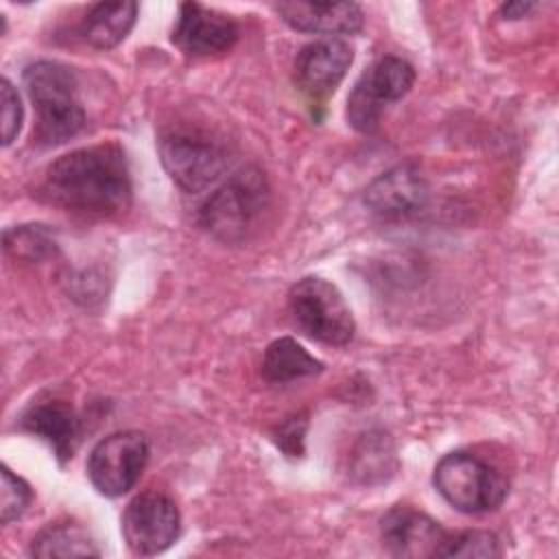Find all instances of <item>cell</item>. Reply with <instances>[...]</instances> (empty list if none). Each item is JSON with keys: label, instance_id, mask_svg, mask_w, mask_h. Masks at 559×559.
Returning a JSON list of instances; mask_svg holds the SVG:
<instances>
[{"label": "cell", "instance_id": "16", "mask_svg": "<svg viewBox=\"0 0 559 559\" xmlns=\"http://www.w3.org/2000/svg\"><path fill=\"white\" fill-rule=\"evenodd\" d=\"M135 17H138V2H131V0L98 2L87 9L85 17L81 20L79 33L90 46L98 50H109L129 35V31L135 24Z\"/></svg>", "mask_w": 559, "mask_h": 559}, {"label": "cell", "instance_id": "1", "mask_svg": "<svg viewBox=\"0 0 559 559\" xmlns=\"http://www.w3.org/2000/svg\"><path fill=\"white\" fill-rule=\"evenodd\" d=\"M44 192L55 205L85 216L124 212L133 192L124 151L107 142L57 157L46 170Z\"/></svg>", "mask_w": 559, "mask_h": 559}, {"label": "cell", "instance_id": "20", "mask_svg": "<svg viewBox=\"0 0 559 559\" xmlns=\"http://www.w3.org/2000/svg\"><path fill=\"white\" fill-rule=\"evenodd\" d=\"M500 544L498 537L489 531H463L448 535L439 557H465V559H487L498 557Z\"/></svg>", "mask_w": 559, "mask_h": 559}, {"label": "cell", "instance_id": "3", "mask_svg": "<svg viewBox=\"0 0 559 559\" xmlns=\"http://www.w3.org/2000/svg\"><path fill=\"white\" fill-rule=\"evenodd\" d=\"M269 205V183L260 168L249 166L227 177L199 210L201 227L216 240L236 245L247 240Z\"/></svg>", "mask_w": 559, "mask_h": 559}, {"label": "cell", "instance_id": "10", "mask_svg": "<svg viewBox=\"0 0 559 559\" xmlns=\"http://www.w3.org/2000/svg\"><path fill=\"white\" fill-rule=\"evenodd\" d=\"M430 188L415 164H397L378 175L365 188V205L380 218L402 221L421 212L428 203Z\"/></svg>", "mask_w": 559, "mask_h": 559}, {"label": "cell", "instance_id": "12", "mask_svg": "<svg viewBox=\"0 0 559 559\" xmlns=\"http://www.w3.org/2000/svg\"><path fill=\"white\" fill-rule=\"evenodd\" d=\"M380 535L384 548L393 557L424 559L439 557L448 531L430 515L413 507L397 504L380 520Z\"/></svg>", "mask_w": 559, "mask_h": 559}, {"label": "cell", "instance_id": "5", "mask_svg": "<svg viewBox=\"0 0 559 559\" xmlns=\"http://www.w3.org/2000/svg\"><path fill=\"white\" fill-rule=\"evenodd\" d=\"M162 166L186 192L197 194L214 186L229 170V153L207 133L175 127L159 140Z\"/></svg>", "mask_w": 559, "mask_h": 559}, {"label": "cell", "instance_id": "7", "mask_svg": "<svg viewBox=\"0 0 559 559\" xmlns=\"http://www.w3.org/2000/svg\"><path fill=\"white\" fill-rule=\"evenodd\" d=\"M415 83V70L402 57H380L373 61L347 96V122L360 131L371 133L378 129L384 111L402 100Z\"/></svg>", "mask_w": 559, "mask_h": 559}, {"label": "cell", "instance_id": "2", "mask_svg": "<svg viewBox=\"0 0 559 559\" xmlns=\"http://www.w3.org/2000/svg\"><path fill=\"white\" fill-rule=\"evenodd\" d=\"M24 87L35 109V142L59 146L85 127L76 72L59 61H35L24 70Z\"/></svg>", "mask_w": 559, "mask_h": 559}, {"label": "cell", "instance_id": "25", "mask_svg": "<svg viewBox=\"0 0 559 559\" xmlns=\"http://www.w3.org/2000/svg\"><path fill=\"white\" fill-rule=\"evenodd\" d=\"M531 9H535V2H509L502 7V15H504V20H520Z\"/></svg>", "mask_w": 559, "mask_h": 559}, {"label": "cell", "instance_id": "21", "mask_svg": "<svg viewBox=\"0 0 559 559\" xmlns=\"http://www.w3.org/2000/svg\"><path fill=\"white\" fill-rule=\"evenodd\" d=\"M356 474H362V478L369 483L373 474L380 478H386V472L393 474L395 467H389V463L395 465L393 448L386 435H367L360 441V450L356 452Z\"/></svg>", "mask_w": 559, "mask_h": 559}, {"label": "cell", "instance_id": "14", "mask_svg": "<svg viewBox=\"0 0 559 559\" xmlns=\"http://www.w3.org/2000/svg\"><path fill=\"white\" fill-rule=\"evenodd\" d=\"M277 15L299 33L354 35L362 28V9L356 2H312L290 0L273 7Z\"/></svg>", "mask_w": 559, "mask_h": 559}, {"label": "cell", "instance_id": "9", "mask_svg": "<svg viewBox=\"0 0 559 559\" xmlns=\"http://www.w3.org/2000/svg\"><path fill=\"white\" fill-rule=\"evenodd\" d=\"M181 533L177 504L162 491L135 496L122 513V535L131 552L151 557L170 548Z\"/></svg>", "mask_w": 559, "mask_h": 559}, {"label": "cell", "instance_id": "6", "mask_svg": "<svg viewBox=\"0 0 559 559\" xmlns=\"http://www.w3.org/2000/svg\"><path fill=\"white\" fill-rule=\"evenodd\" d=\"M288 310L297 328L325 345H347L356 323L341 290L317 275L301 277L288 293Z\"/></svg>", "mask_w": 559, "mask_h": 559}, {"label": "cell", "instance_id": "4", "mask_svg": "<svg viewBox=\"0 0 559 559\" xmlns=\"http://www.w3.org/2000/svg\"><path fill=\"white\" fill-rule=\"evenodd\" d=\"M432 483L450 507L472 515L496 511L509 491L500 472L463 450L445 454L435 465Z\"/></svg>", "mask_w": 559, "mask_h": 559}, {"label": "cell", "instance_id": "17", "mask_svg": "<svg viewBox=\"0 0 559 559\" xmlns=\"http://www.w3.org/2000/svg\"><path fill=\"white\" fill-rule=\"evenodd\" d=\"M323 371V362L308 354L295 338L282 336L269 343L262 358V376L269 382H293Z\"/></svg>", "mask_w": 559, "mask_h": 559}, {"label": "cell", "instance_id": "23", "mask_svg": "<svg viewBox=\"0 0 559 559\" xmlns=\"http://www.w3.org/2000/svg\"><path fill=\"white\" fill-rule=\"evenodd\" d=\"M0 103H2V146H9L17 138L22 129V118H24L20 94L9 79L0 81Z\"/></svg>", "mask_w": 559, "mask_h": 559}, {"label": "cell", "instance_id": "8", "mask_svg": "<svg viewBox=\"0 0 559 559\" xmlns=\"http://www.w3.org/2000/svg\"><path fill=\"white\" fill-rule=\"evenodd\" d=\"M151 443L144 432L122 430L100 439L87 459V476L94 489L116 498L133 489L146 467Z\"/></svg>", "mask_w": 559, "mask_h": 559}, {"label": "cell", "instance_id": "15", "mask_svg": "<svg viewBox=\"0 0 559 559\" xmlns=\"http://www.w3.org/2000/svg\"><path fill=\"white\" fill-rule=\"evenodd\" d=\"M22 428L44 439L61 463L72 456L81 432L79 417L66 402H41L31 406L22 417Z\"/></svg>", "mask_w": 559, "mask_h": 559}, {"label": "cell", "instance_id": "18", "mask_svg": "<svg viewBox=\"0 0 559 559\" xmlns=\"http://www.w3.org/2000/svg\"><path fill=\"white\" fill-rule=\"evenodd\" d=\"M31 555L39 559L52 557H98L94 539L79 524H48L31 542Z\"/></svg>", "mask_w": 559, "mask_h": 559}, {"label": "cell", "instance_id": "24", "mask_svg": "<svg viewBox=\"0 0 559 559\" xmlns=\"http://www.w3.org/2000/svg\"><path fill=\"white\" fill-rule=\"evenodd\" d=\"M306 417H290L282 428L277 430V445L288 456H301L304 454V435H306Z\"/></svg>", "mask_w": 559, "mask_h": 559}, {"label": "cell", "instance_id": "22", "mask_svg": "<svg viewBox=\"0 0 559 559\" xmlns=\"http://www.w3.org/2000/svg\"><path fill=\"white\" fill-rule=\"evenodd\" d=\"M33 489L31 485L13 474L7 465H2V489H0V520L9 524L17 520L31 504Z\"/></svg>", "mask_w": 559, "mask_h": 559}, {"label": "cell", "instance_id": "13", "mask_svg": "<svg viewBox=\"0 0 559 559\" xmlns=\"http://www.w3.org/2000/svg\"><path fill=\"white\" fill-rule=\"evenodd\" d=\"M354 61V48L336 37L306 44L295 59V83L312 100H323L343 81Z\"/></svg>", "mask_w": 559, "mask_h": 559}, {"label": "cell", "instance_id": "19", "mask_svg": "<svg viewBox=\"0 0 559 559\" xmlns=\"http://www.w3.org/2000/svg\"><path fill=\"white\" fill-rule=\"evenodd\" d=\"M4 251L24 262H39L57 253V242L46 225H20L4 231Z\"/></svg>", "mask_w": 559, "mask_h": 559}, {"label": "cell", "instance_id": "11", "mask_svg": "<svg viewBox=\"0 0 559 559\" xmlns=\"http://www.w3.org/2000/svg\"><path fill=\"white\" fill-rule=\"evenodd\" d=\"M238 35V24L231 17L199 2H183L173 28V44L190 57H212L227 52Z\"/></svg>", "mask_w": 559, "mask_h": 559}]
</instances>
